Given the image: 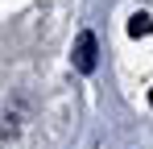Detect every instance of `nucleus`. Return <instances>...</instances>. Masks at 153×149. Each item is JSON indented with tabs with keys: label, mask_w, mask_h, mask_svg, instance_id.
<instances>
[{
	"label": "nucleus",
	"mask_w": 153,
	"mask_h": 149,
	"mask_svg": "<svg viewBox=\"0 0 153 149\" xmlns=\"http://www.w3.org/2000/svg\"><path fill=\"white\" fill-rule=\"evenodd\" d=\"M75 71H83V74L95 71V37L87 29L79 33V42H75Z\"/></svg>",
	"instance_id": "obj_1"
},
{
	"label": "nucleus",
	"mask_w": 153,
	"mask_h": 149,
	"mask_svg": "<svg viewBox=\"0 0 153 149\" xmlns=\"http://www.w3.org/2000/svg\"><path fill=\"white\" fill-rule=\"evenodd\" d=\"M149 104H153V91H149Z\"/></svg>",
	"instance_id": "obj_3"
},
{
	"label": "nucleus",
	"mask_w": 153,
	"mask_h": 149,
	"mask_svg": "<svg viewBox=\"0 0 153 149\" xmlns=\"http://www.w3.org/2000/svg\"><path fill=\"white\" fill-rule=\"evenodd\" d=\"M128 33H132V37H149L153 33V17L149 13H137V17L128 21Z\"/></svg>",
	"instance_id": "obj_2"
}]
</instances>
